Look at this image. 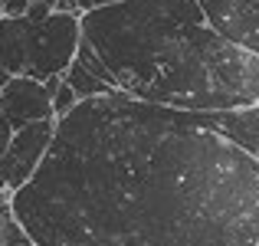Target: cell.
<instances>
[{
	"label": "cell",
	"instance_id": "6da1fadb",
	"mask_svg": "<svg viewBox=\"0 0 259 246\" xmlns=\"http://www.w3.org/2000/svg\"><path fill=\"white\" fill-rule=\"evenodd\" d=\"M39 246H259V161L207 112L82 99L13 194Z\"/></svg>",
	"mask_w": 259,
	"mask_h": 246
},
{
	"label": "cell",
	"instance_id": "7a4b0ae2",
	"mask_svg": "<svg viewBox=\"0 0 259 246\" xmlns=\"http://www.w3.org/2000/svg\"><path fill=\"white\" fill-rule=\"evenodd\" d=\"M115 89L181 112L259 105V59L207 23L200 0H125L82 13Z\"/></svg>",
	"mask_w": 259,
	"mask_h": 246
},
{
	"label": "cell",
	"instance_id": "3957f363",
	"mask_svg": "<svg viewBox=\"0 0 259 246\" xmlns=\"http://www.w3.org/2000/svg\"><path fill=\"white\" fill-rule=\"evenodd\" d=\"M82 43V13H53L43 23L0 17V66L7 76L46 82L66 76Z\"/></svg>",
	"mask_w": 259,
	"mask_h": 246
},
{
	"label": "cell",
	"instance_id": "277c9868",
	"mask_svg": "<svg viewBox=\"0 0 259 246\" xmlns=\"http://www.w3.org/2000/svg\"><path fill=\"white\" fill-rule=\"evenodd\" d=\"M53 135H56V118L33 121L13 132V141L0 161V194H17L33 181V174L39 171L53 145Z\"/></svg>",
	"mask_w": 259,
	"mask_h": 246
},
{
	"label": "cell",
	"instance_id": "5b68a950",
	"mask_svg": "<svg viewBox=\"0 0 259 246\" xmlns=\"http://www.w3.org/2000/svg\"><path fill=\"white\" fill-rule=\"evenodd\" d=\"M207 23L259 59V0H200Z\"/></svg>",
	"mask_w": 259,
	"mask_h": 246
},
{
	"label": "cell",
	"instance_id": "8992f818",
	"mask_svg": "<svg viewBox=\"0 0 259 246\" xmlns=\"http://www.w3.org/2000/svg\"><path fill=\"white\" fill-rule=\"evenodd\" d=\"M0 118H7L13 128H26L33 121L56 118L53 115V95L36 79L10 76L7 86L0 89Z\"/></svg>",
	"mask_w": 259,
	"mask_h": 246
},
{
	"label": "cell",
	"instance_id": "52a82bcc",
	"mask_svg": "<svg viewBox=\"0 0 259 246\" xmlns=\"http://www.w3.org/2000/svg\"><path fill=\"white\" fill-rule=\"evenodd\" d=\"M210 125L220 135H227L233 145H240L246 154L259 161V105L249 108H230V112H207Z\"/></svg>",
	"mask_w": 259,
	"mask_h": 246
},
{
	"label": "cell",
	"instance_id": "ba28073f",
	"mask_svg": "<svg viewBox=\"0 0 259 246\" xmlns=\"http://www.w3.org/2000/svg\"><path fill=\"white\" fill-rule=\"evenodd\" d=\"M66 82H69L72 92L79 95V102L82 99H99V95H108V92H118L112 82L99 79L95 72H89L82 63H76V59H72V66L66 69Z\"/></svg>",
	"mask_w": 259,
	"mask_h": 246
},
{
	"label": "cell",
	"instance_id": "9c48e42d",
	"mask_svg": "<svg viewBox=\"0 0 259 246\" xmlns=\"http://www.w3.org/2000/svg\"><path fill=\"white\" fill-rule=\"evenodd\" d=\"M0 246H39V243L33 240V236L20 227L17 217L10 214V217H4V220H0Z\"/></svg>",
	"mask_w": 259,
	"mask_h": 246
},
{
	"label": "cell",
	"instance_id": "30bf717a",
	"mask_svg": "<svg viewBox=\"0 0 259 246\" xmlns=\"http://www.w3.org/2000/svg\"><path fill=\"white\" fill-rule=\"evenodd\" d=\"M76 105H79V95L72 92V86H69V82H66V76H63V86L53 92V115H56V121L66 118V115H69Z\"/></svg>",
	"mask_w": 259,
	"mask_h": 246
},
{
	"label": "cell",
	"instance_id": "8fae6325",
	"mask_svg": "<svg viewBox=\"0 0 259 246\" xmlns=\"http://www.w3.org/2000/svg\"><path fill=\"white\" fill-rule=\"evenodd\" d=\"M53 13H56V4H53V0H30L26 20H33V23H43V20H50Z\"/></svg>",
	"mask_w": 259,
	"mask_h": 246
},
{
	"label": "cell",
	"instance_id": "7c38bea8",
	"mask_svg": "<svg viewBox=\"0 0 259 246\" xmlns=\"http://www.w3.org/2000/svg\"><path fill=\"white\" fill-rule=\"evenodd\" d=\"M26 10H30V0H4V17L10 20L26 17Z\"/></svg>",
	"mask_w": 259,
	"mask_h": 246
},
{
	"label": "cell",
	"instance_id": "4fadbf2b",
	"mask_svg": "<svg viewBox=\"0 0 259 246\" xmlns=\"http://www.w3.org/2000/svg\"><path fill=\"white\" fill-rule=\"evenodd\" d=\"M13 132H17V128H13L7 118H0V161H4L7 148H10V141H13Z\"/></svg>",
	"mask_w": 259,
	"mask_h": 246
},
{
	"label": "cell",
	"instance_id": "5bb4252c",
	"mask_svg": "<svg viewBox=\"0 0 259 246\" xmlns=\"http://www.w3.org/2000/svg\"><path fill=\"white\" fill-rule=\"evenodd\" d=\"M112 4H125V0H79V13H92V10H102V7H112Z\"/></svg>",
	"mask_w": 259,
	"mask_h": 246
},
{
	"label": "cell",
	"instance_id": "9a60e30c",
	"mask_svg": "<svg viewBox=\"0 0 259 246\" xmlns=\"http://www.w3.org/2000/svg\"><path fill=\"white\" fill-rule=\"evenodd\" d=\"M56 13H79V0H53Z\"/></svg>",
	"mask_w": 259,
	"mask_h": 246
},
{
	"label": "cell",
	"instance_id": "2e32d148",
	"mask_svg": "<svg viewBox=\"0 0 259 246\" xmlns=\"http://www.w3.org/2000/svg\"><path fill=\"white\" fill-rule=\"evenodd\" d=\"M13 214V194H0V220Z\"/></svg>",
	"mask_w": 259,
	"mask_h": 246
},
{
	"label": "cell",
	"instance_id": "e0dca14e",
	"mask_svg": "<svg viewBox=\"0 0 259 246\" xmlns=\"http://www.w3.org/2000/svg\"><path fill=\"white\" fill-rule=\"evenodd\" d=\"M7 79H10V76H7V72H4V66H0V89L7 86Z\"/></svg>",
	"mask_w": 259,
	"mask_h": 246
},
{
	"label": "cell",
	"instance_id": "ac0fdd59",
	"mask_svg": "<svg viewBox=\"0 0 259 246\" xmlns=\"http://www.w3.org/2000/svg\"><path fill=\"white\" fill-rule=\"evenodd\" d=\"M0 17H4V0H0Z\"/></svg>",
	"mask_w": 259,
	"mask_h": 246
}]
</instances>
